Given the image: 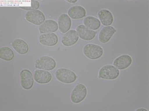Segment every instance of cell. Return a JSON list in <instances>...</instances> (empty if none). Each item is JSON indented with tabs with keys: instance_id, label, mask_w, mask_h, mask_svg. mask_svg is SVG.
Masks as SVG:
<instances>
[{
	"instance_id": "4",
	"label": "cell",
	"mask_w": 149,
	"mask_h": 111,
	"mask_svg": "<svg viewBox=\"0 0 149 111\" xmlns=\"http://www.w3.org/2000/svg\"><path fill=\"white\" fill-rule=\"evenodd\" d=\"M87 94V89L83 84H77L71 92L70 98L74 103L81 102L86 97Z\"/></svg>"
},
{
	"instance_id": "1",
	"label": "cell",
	"mask_w": 149,
	"mask_h": 111,
	"mask_svg": "<svg viewBox=\"0 0 149 111\" xmlns=\"http://www.w3.org/2000/svg\"><path fill=\"white\" fill-rule=\"evenodd\" d=\"M56 79L65 84H71L77 80V75L74 72L65 68H60L56 72Z\"/></svg>"
},
{
	"instance_id": "13",
	"label": "cell",
	"mask_w": 149,
	"mask_h": 111,
	"mask_svg": "<svg viewBox=\"0 0 149 111\" xmlns=\"http://www.w3.org/2000/svg\"><path fill=\"white\" fill-rule=\"evenodd\" d=\"M116 32V30L112 26H109L103 28L101 30L98 36L100 42L103 44L108 43Z\"/></svg>"
},
{
	"instance_id": "7",
	"label": "cell",
	"mask_w": 149,
	"mask_h": 111,
	"mask_svg": "<svg viewBox=\"0 0 149 111\" xmlns=\"http://www.w3.org/2000/svg\"><path fill=\"white\" fill-rule=\"evenodd\" d=\"M25 19L30 23L40 26L45 22V16L44 14L39 10L28 11L25 15Z\"/></svg>"
},
{
	"instance_id": "17",
	"label": "cell",
	"mask_w": 149,
	"mask_h": 111,
	"mask_svg": "<svg viewBox=\"0 0 149 111\" xmlns=\"http://www.w3.org/2000/svg\"><path fill=\"white\" fill-rule=\"evenodd\" d=\"M98 18L101 23L105 26H109L113 22V17L112 13L108 10H100L98 13Z\"/></svg>"
},
{
	"instance_id": "2",
	"label": "cell",
	"mask_w": 149,
	"mask_h": 111,
	"mask_svg": "<svg viewBox=\"0 0 149 111\" xmlns=\"http://www.w3.org/2000/svg\"><path fill=\"white\" fill-rule=\"evenodd\" d=\"M83 52L87 58L94 60L98 59L102 56L104 50L100 46L88 44L84 46Z\"/></svg>"
},
{
	"instance_id": "16",
	"label": "cell",
	"mask_w": 149,
	"mask_h": 111,
	"mask_svg": "<svg viewBox=\"0 0 149 111\" xmlns=\"http://www.w3.org/2000/svg\"><path fill=\"white\" fill-rule=\"evenodd\" d=\"M39 29L40 32L42 34H44L56 32L58 30V23L56 21L49 19L45 21V22L39 26Z\"/></svg>"
},
{
	"instance_id": "22",
	"label": "cell",
	"mask_w": 149,
	"mask_h": 111,
	"mask_svg": "<svg viewBox=\"0 0 149 111\" xmlns=\"http://www.w3.org/2000/svg\"><path fill=\"white\" fill-rule=\"evenodd\" d=\"M136 111H148V110L144 109V108H139L136 110Z\"/></svg>"
},
{
	"instance_id": "11",
	"label": "cell",
	"mask_w": 149,
	"mask_h": 111,
	"mask_svg": "<svg viewBox=\"0 0 149 111\" xmlns=\"http://www.w3.org/2000/svg\"><path fill=\"white\" fill-rule=\"evenodd\" d=\"M58 41L57 36L53 33L42 34L39 37L40 43L46 46H54L58 43Z\"/></svg>"
},
{
	"instance_id": "5",
	"label": "cell",
	"mask_w": 149,
	"mask_h": 111,
	"mask_svg": "<svg viewBox=\"0 0 149 111\" xmlns=\"http://www.w3.org/2000/svg\"><path fill=\"white\" fill-rule=\"evenodd\" d=\"M56 66V61L52 57L48 56H43L39 58L35 62V67L37 69L52 70Z\"/></svg>"
},
{
	"instance_id": "14",
	"label": "cell",
	"mask_w": 149,
	"mask_h": 111,
	"mask_svg": "<svg viewBox=\"0 0 149 111\" xmlns=\"http://www.w3.org/2000/svg\"><path fill=\"white\" fill-rule=\"evenodd\" d=\"M58 26L60 32L62 33L68 32L71 26V20L67 14H61L58 19Z\"/></svg>"
},
{
	"instance_id": "8",
	"label": "cell",
	"mask_w": 149,
	"mask_h": 111,
	"mask_svg": "<svg viewBox=\"0 0 149 111\" xmlns=\"http://www.w3.org/2000/svg\"><path fill=\"white\" fill-rule=\"evenodd\" d=\"M132 63V57L129 55L125 54L116 58L114 60L113 65L119 70H124L129 68Z\"/></svg>"
},
{
	"instance_id": "19",
	"label": "cell",
	"mask_w": 149,
	"mask_h": 111,
	"mask_svg": "<svg viewBox=\"0 0 149 111\" xmlns=\"http://www.w3.org/2000/svg\"><path fill=\"white\" fill-rule=\"evenodd\" d=\"M84 25L86 26L88 29L93 30H98L100 26H101V22L100 21L94 17H86L83 21Z\"/></svg>"
},
{
	"instance_id": "3",
	"label": "cell",
	"mask_w": 149,
	"mask_h": 111,
	"mask_svg": "<svg viewBox=\"0 0 149 111\" xmlns=\"http://www.w3.org/2000/svg\"><path fill=\"white\" fill-rule=\"evenodd\" d=\"M119 76V70L113 65H105L99 71V78L105 80H115Z\"/></svg>"
},
{
	"instance_id": "21",
	"label": "cell",
	"mask_w": 149,
	"mask_h": 111,
	"mask_svg": "<svg viewBox=\"0 0 149 111\" xmlns=\"http://www.w3.org/2000/svg\"><path fill=\"white\" fill-rule=\"evenodd\" d=\"M31 6L30 7H20V8L22 10L31 11L38 10L40 7V4L38 1H31Z\"/></svg>"
},
{
	"instance_id": "18",
	"label": "cell",
	"mask_w": 149,
	"mask_h": 111,
	"mask_svg": "<svg viewBox=\"0 0 149 111\" xmlns=\"http://www.w3.org/2000/svg\"><path fill=\"white\" fill-rule=\"evenodd\" d=\"M12 46L14 49L19 54L25 55L29 51V46L27 43L24 40L17 39L12 43Z\"/></svg>"
},
{
	"instance_id": "12",
	"label": "cell",
	"mask_w": 149,
	"mask_h": 111,
	"mask_svg": "<svg viewBox=\"0 0 149 111\" xmlns=\"http://www.w3.org/2000/svg\"><path fill=\"white\" fill-rule=\"evenodd\" d=\"M34 80L40 84H47L52 79V74L45 70H36L33 74Z\"/></svg>"
},
{
	"instance_id": "6",
	"label": "cell",
	"mask_w": 149,
	"mask_h": 111,
	"mask_svg": "<svg viewBox=\"0 0 149 111\" xmlns=\"http://www.w3.org/2000/svg\"><path fill=\"white\" fill-rule=\"evenodd\" d=\"M34 77L32 72L28 69H24L20 73V81L22 87L26 90L32 88L34 84Z\"/></svg>"
},
{
	"instance_id": "10",
	"label": "cell",
	"mask_w": 149,
	"mask_h": 111,
	"mask_svg": "<svg viewBox=\"0 0 149 111\" xmlns=\"http://www.w3.org/2000/svg\"><path fill=\"white\" fill-rule=\"evenodd\" d=\"M79 39V36L77 31L75 30H70L63 37L61 43L66 47H70L76 44Z\"/></svg>"
},
{
	"instance_id": "23",
	"label": "cell",
	"mask_w": 149,
	"mask_h": 111,
	"mask_svg": "<svg viewBox=\"0 0 149 111\" xmlns=\"http://www.w3.org/2000/svg\"><path fill=\"white\" fill-rule=\"evenodd\" d=\"M67 1L69 3H72V4H74V3H76L77 2V0H75V1H68V0H67Z\"/></svg>"
},
{
	"instance_id": "20",
	"label": "cell",
	"mask_w": 149,
	"mask_h": 111,
	"mask_svg": "<svg viewBox=\"0 0 149 111\" xmlns=\"http://www.w3.org/2000/svg\"><path fill=\"white\" fill-rule=\"evenodd\" d=\"M14 58V53L11 48L3 47L0 48V58L6 61H11Z\"/></svg>"
},
{
	"instance_id": "9",
	"label": "cell",
	"mask_w": 149,
	"mask_h": 111,
	"mask_svg": "<svg viewBox=\"0 0 149 111\" xmlns=\"http://www.w3.org/2000/svg\"><path fill=\"white\" fill-rule=\"evenodd\" d=\"M76 31L78 33L79 37L86 41L93 40L97 34L96 32L88 29L83 25L77 26Z\"/></svg>"
},
{
	"instance_id": "15",
	"label": "cell",
	"mask_w": 149,
	"mask_h": 111,
	"mask_svg": "<svg viewBox=\"0 0 149 111\" xmlns=\"http://www.w3.org/2000/svg\"><path fill=\"white\" fill-rule=\"evenodd\" d=\"M68 15L71 19H80L86 17V11L85 8L81 6H72L68 10Z\"/></svg>"
}]
</instances>
